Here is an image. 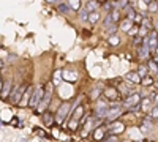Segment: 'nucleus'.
Here are the masks:
<instances>
[{
    "instance_id": "obj_1",
    "label": "nucleus",
    "mask_w": 158,
    "mask_h": 142,
    "mask_svg": "<svg viewBox=\"0 0 158 142\" xmlns=\"http://www.w3.org/2000/svg\"><path fill=\"white\" fill-rule=\"evenodd\" d=\"M108 112H109V106H108V103H104V101H98V103H97V106H95V115H97V119L108 117Z\"/></svg>"
},
{
    "instance_id": "obj_2",
    "label": "nucleus",
    "mask_w": 158,
    "mask_h": 142,
    "mask_svg": "<svg viewBox=\"0 0 158 142\" xmlns=\"http://www.w3.org/2000/svg\"><path fill=\"white\" fill-rule=\"evenodd\" d=\"M41 96H43V90L40 88V87H38V88H35L33 95L30 96V103H29V106H30V108H38V106H40V103L43 101V98H41Z\"/></svg>"
},
{
    "instance_id": "obj_3",
    "label": "nucleus",
    "mask_w": 158,
    "mask_h": 142,
    "mask_svg": "<svg viewBox=\"0 0 158 142\" xmlns=\"http://www.w3.org/2000/svg\"><path fill=\"white\" fill-rule=\"evenodd\" d=\"M51 95H52V85L49 84L48 87H46V95H44V98H43V101L40 103V106H38V112H43L48 106H49V101H51Z\"/></svg>"
},
{
    "instance_id": "obj_4",
    "label": "nucleus",
    "mask_w": 158,
    "mask_h": 142,
    "mask_svg": "<svg viewBox=\"0 0 158 142\" xmlns=\"http://www.w3.org/2000/svg\"><path fill=\"white\" fill-rule=\"evenodd\" d=\"M24 90H25V87H22V85H18V87H15V88H13V92H11V95H10V99H11V103H19V101L22 99Z\"/></svg>"
},
{
    "instance_id": "obj_5",
    "label": "nucleus",
    "mask_w": 158,
    "mask_h": 142,
    "mask_svg": "<svg viewBox=\"0 0 158 142\" xmlns=\"http://www.w3.org/2000/svg\"><path fill=\"white\" fill-rule=\"evenodd\" d=\"M139 103H141V96H139L138 93H135V95H131V96H128V98L125 99L123 106L133 111V106H135V108H136V106H139Z\"/></svg>"
},
{
    "instance_id": "obj_6",
    "label": "nucleus",
    "mask_w": 158,
    "mask_h": 142,
    "mask_svg": "<svg viewBox=\"0 0 158 142\" xmlns=\"http://www.w3.org/2000/svg\"><path fill=\"white\" fill-rule=\"evenodd\" d=\"M68 112H70V104H68V103H63V104L59 108V111H57V122L62 123L63 119L67 117V114H68Z\"/></svg>"
},
{
    "instance_id": "obj_7",
    "label": "nucleus",
    "mask_w": 158,
    "mask_h": 142,
    "mask_svg": "<svg viewBox=\"0 0 158 142\" xmlns=\"http://www.w3.org/2000/svg\"><path fill=\"white\" fill-rule=\"evenodd\" d=\"M120 114H122V109H120V106H117V104H115V106L109 108V112H108V117H106V119H108L109 122H114V120H115V119H117Z\"/></svg>"
},
{
    "instance_id": "obj_8",
    "label": "nucleus",
    "mask_w": 158,
    "mask_h": 142,
    "mask_svg": "<svg viewBox=\"0 0 158 142\" xmlns=\"http://www.w3.org/2000/svg\"><path fill=\"white\" fill-rule=\"evenodd\" d=\"M149 47H150V51H156V47H158V33L156 32H152L149 35Z\"/></svg>"
},
{
    "instance_id": "obj_9",
    "label": "nucleus",
    "mask_w": 158,
    "mask_h": 142,
    "mask_svg": "<svg viewBox=\"0 0 158 142\" xmlns=\"http://www.w3.org/2000/svg\"><path fill=\"white\" fill-rule=\"evenodd\" d=\"M11 82L10 81H6V84H2V98L5 99L6 96H10L11 93Z\"/></svg>"
},
{
    "instance_id": "obj_10",
    "label": "nucleus",
    "mask_w": 158,
    "mask_h": 142,
    "mask_svg": "<svg viewBox=\"0 0 158 142\" xmlns=\"http://www.w3.org/2000/svg\"><path fill=\"white\" fill-rule=\"evenodd\" d=\"M125 130V126L122 125V123H114L112 126H109V131L111 133H114V134H117V133H122Z\"/></svg>"
},
{
    "instance_id": "obj_11",
    "label": "nucleus",
    "mask_w": 158,
    "mask_h": 142,
    "mask_svg": "<svg viewBox=\"0 0 158 142\" xmlns=\"http://www.w3.org/2000/svg\"><path fill=\"white\" fill-rule=\"evenodd\" d=\"M131 25H133V22H131L130 19H125V21H122V24H120V29H122L123 32H130V30H131Z\"/></svg>"
},
{
    "instance_id": "obj_12",
    "label": "nucleus",
    "mask_w": 158,
    "mask_h": 142,
    "mask_svg": "<svg viewBox=\"0 0 158 142\" xmlns=\"http://www.w3.org/2000/svg\"><path fill=\"white\" fill-rule=\"evenodd\" d=\"M84 114V109H82V106H77V109L73 112V120L76 122V120H79L81 119V115Z\"/></svg>"
},
{
    "instance_id": "obj_13",
    "label": "nucleus",
    "mask_w": 158,
    "mask_h": 142,
    "mask_svg": "<svg viewBox=\"0 0 158 142\" xmlns=\"http://www.w3.org/2000/svg\"><path fill=\"white\" fill-rule=\"evenodd\" d=\"M100 21V13H90V16H89V22L90 24H97Z\"/></svg>"
},
{
    "instance_id": "obj_14",
    "label": "nucleus",
    "mask_w": 158,
    "mask_h": 142,
    "mask_svg": "<svg viewBox=\"0 0 158 142\" xmlns=\"http://www.w3.org/2000/svg\"><path fill=\"white\" fill-rule=\"evenodd\" d=\"M112 18L111 16H106V18H104V21H103V25H104V29H106V30H109L111 27H112Z\"/></svg>"
},
{
    "instance_id": "obj_15",
    "label": "nucleus",
    "mask_w": 158,
    "mask_h": 142,
    "mask_svg": "<svg viewBox=\"0 0 158 142\" xmlns=\"http://www.w3.org/2000/svg\"><path fill=\"white\" fill-rule=\"evenodd\" d=\"M100 93H101V85H97L94 90H92V93H90L92 99H97V98L100 96Z\"/></svg>"
},
{
    "instance_id": "obj_16",
    "label": "nucleus",
    "mask_w": 158,
    "mask_h": 142,
    "mask_svg": "<svg viewBox=\"0 0 158 142\" xmlns=\"http://www.w3.org/2000/svg\"><path fill=\"white\" fill-rule=\"evenodd\" d=\"M97 8H98V2H89L85 10H87L89 13H95V11H97Z\"/></svg>"
},
{
    "instance_id": "obj_17",
    "label": "nucleus",
    "mask_w": 158,
    "mask_h": 142,
    "mask_svg": "<svg viewBox=\"0 0 158 142\" xmlns=\"http://www.w3.org/2000/svg\"><path fill=\"white\" fill-rule=\"evenodd\" d=\"M57 10L62 13V14H68V13L71 11V8H70L68 5H63V3H60V5L57 6Z\"/></svg>"
},
{
    "instance_id": "obj_18",
    "label": "nucleus",
    "mask_w": 158,
    "mask_h": 142,
    "mask_svg": "<svg viewBox=\"0 0 158 142\" xmlns=\"http://www.w3.org/2000/svg\"><path fill=\"white\" fill-rule=\"evenodd\" d=\"M89 16H90V13L87 10H79V19L81 21H89Z\"/></svg>"
},
{
    "instance_id": "obj_19",
    "label": "nucleus",
    "mask_w": 158,
    "mask_h": 142,
    "mask_svg": "<svg viewBox=\"0 0 158 142\" xmlns=\"http://www.w3.org/2000/svg\"><path fill=\"white\" fill-rule=\"evenodd\" d=\"M127 79H128V81H133V82H139L141 77H139V74H136V73H130V74L127 76Z\"/></svg>"
},
{
    "instance_id": "obj_20",
    "label": "nucleus",
    "mask_w": 158,
    "mask_h": 142,
    "mask_svg": "<svg viewBox=\"0 0 158 142\" xmlns=\"http://www.w3.org/2000/svg\"><path fill=\"white\" fill-rule=\"evenodd\" d=\"M106 95H108L111 99H115V98H117V92H115L114 88H108V90H106Z\"/></svg>"
},
{
    "instance_id": "obj_21",
    "label": "nucleus",
    "mask_w": 158,
    "mask_h": 142,
    "mask_svg": "<svg viewBox=\"0 0 158 142\" xmlns=\"http://www.w3.org/2000/svg\"><path fill=\"white\" fill-rule=\"evenodd\" d=\"M118 16H120V10H114V11H111V18H112L114 22L118 21Z\"/></svg>"
},
{
    "instance_id": "obj_22",
    "label": "nucleus",
    "mask_w": 158,
    "mask_h": 142,
    "mask_svg": "<svg viewBox=\"0 0 158 142\" xmlns=\"http://www.w3.org/2000/svg\"><path fill=\"white\" fill-rule=\"evenodd\" d=\"M138 74H139V77H144V76L147 74V67H146V65H141V67H139V73H138Z\"/></svg>"
},
{
    "instance_id": "obj_23",
    "label": "nucleus",
    "mask_w": 158,
    "mask_h": 142,
    "mask_svg": "<svg viewBox=\"0 0 158 142\" xmlns=\"http://www.w3.org/2000/svg\"><path fill=\"white\" fill-rule=\"evenodd\" d=\"M158 10V3L156 2H150L149 3V13H155Z\"/></svg>"
},
{
    "instance_id": "obj_24",
    "label": "nucleus",
    "mask_w": 158,
    "mask_h": 142,
    "mask_svg": "<svg viewBox=\"0 0 158 142\" xmlns=\"http://www.w3.org/2000/svg\"><path fill=\"white\" fill-rule=\"evenodd\" d=\"M144 130H152V123H150V117L147 119V120H144Z\"/></svg>"
},
{
    "instance_id": "obj_25",
    "label": "nucleus",
    "mask_w": 158,
    "mask_h": 142,
    "mask_svg": "<svg viewBox=\"0 0 158 142\" xmlns=\"http://www.w3.org/2000/svg\"><path fill=\"white\" fill-rule=\"evenodd\" d=\"M109 43H111L112 46H117V44H118V38H117L115 35H112V36L109 38Z\"/></svg>"
},
{
    "instance_id": "obj_26",
    "label": "nucleus",
    "mask_w": 158,
    "mask_h": 142,
    "mask_svg": "<svg viewBox=\"0 0 158 142\" xmlns=\"http://www.w3.org/2000/svg\"><path fill=\"white\" fill-rule=\"evenodd\" d=\"M60 81H62V77H60V73L57 71V73L54 74V84H60Z\"/></svg>"
},
{
    "instance_id": "obj_27",
    "label": "nucleus",
    "mask_w": 158,
    "mask_h": 142,
    "mask_svg": "<svg viewBox=\"0 0 158 142\" xmlns=\"http://www.w3.org/2000/svg\"><path fill=\"white\" fill-rule=\"evenodd\" d=\"M149 67H150V70H152V71H155V73L158 71V67L155 65V62H149Z\"/></svg>"
},
{
    "instance_id": "obj_28",
    "label": "nucleus",
    "mask_w": 158,
    "mask_h": 142,
    "mask_svg": "<svg viewBox=\"0 0 158 142\" xmlns=\"http://www.w3.org/2000/svg\"><path fill=\"white\" fill-rule=\"evenodd\" d=\"M51 122H52V119H51V115L44 114V123H46V125H51Z\"/></svg>"
},
{
    "instance_id": "obj_29",
    "label": "nucleus",
    "mask_w": 158,
    "mask_h": 142,
    "mask_svg": "<svg viewBox=\"0 0 158 142\" xmlns=\"http://www.w3.org/2000/svg\"><path fill=\"white\" fill-rule=\"evenodd\" d=\"M152 117H153V119H158V106L152 109Z\"/></svg>"
},
{
    "instance_id": "obj_30",
    "label": "nucleus",
    "mask_w": 158,
    "mask_h": 142,
    "mask_svg": "<svg viewBox=\"0 0 158 142\" xmlns=\"http://www.w3.org/2000/svg\"><path fill=\"white\" fill-rule=\"evenodd\" d=\"M68 6L73 8V10H77V8H79V3H77V2H73V3H68Z\"/></svg>"
},
{
    "instance_id": "obj_31",
    "label": "nucleus",
    "mask_w": 158,
    "mask_h": 142,
    "mask_svg": "<svg viewBox=\"0 0 158 142\" xmlns=\"http://www.w3.org/2000/svg\"><path fill=\"white\" fill-rule=\"evenodd\" d=\"M142 24H144V27H150V21H149V19H144Z\"/></svg>"
},
{
    "instance_id": "obj_32",
    "label": "nucleus",
    "mask_w": 158,
    "mask_h": 142,
    "mask_svg": "<svg viewBox=\"0 0 158 142\" xmlns=\"http://www.w3.org/2000/svg\"><path fill=\"white\" fill-rule=\"evenodd\" d=\"M128 5V2H125V0H123V2H120V3H118V8H125Z\"/></svg>"
},
{
    "instance_id": "obj_33",
    "label": "nucleus",
    "mask_w": 158,
    "mask_h": 142,
    "mask_svg": "<svg viewBox=\"0 0 158 142\" xmlns=\"http://www.w3.org/2000/svg\"><path fill=\"white\" fill-rule=\"evenodd\" d=\"M95 136H97V137L100 139V137L103 136V131H101V130H97V133H95Z\"/></svg>"
},
{
    "instance_id": "obj_34",
    "label": "nucleus",
    "mask_w": 158,
    "mask_h": 142,
    "mask_svg": "<svg viewBox=\"0 0 158 142\" xmlns=\"http://www.w3.org/2000/svg\"><path fill=\"white\" fill-rule=\"evenodd\" d=\"M115 30H117V27H115V25H112V27H111V29H109V30H108V32H109V33H111V35H112V33H114V32H115Z\"/></svg>"
},
{
    "instance_id": "obj_35",
    "label": "nucleus",
    "mask_w": 158,
    "mask_h": 142,
    "mask_svg": "<svg viewBox=\"0 0 158 142\" xmlns=\"http://www.w3.org/2000/svg\"><path fill=\"white\" fill-rule=\"evenodd\" d=\"M141 43V36H136V40H135V44H139Z\"/></svg>"
},
{
    "instance_id": "obj_36",
    "label": "nucleus",
    "mask_w": 158,
    "mask_h": 142,
    "mask_svg": "<svg viewBox=\"0 0 158 142\" xmlns=\"http://www.w3.org/2000/svg\"><path fill=\"white\" fill-rule=\"evenodd\" d=\"M142 82H144V84H147V85H149V84H152V79H144Z\"/></svg>"
},
{
    "instance_id": "obj_37",
    "label": "nucleus",
    "mask_w": 158,
    "mask_h": 142,
    "mask_svg": "<svg viewBox=\"0 0 158 142\" xmlns=\"http://www.w3.org/2000/svg\"><path fill=\"white\" fill-rule=\"evenodd\" d=\"M106 142H117V139H115V137H109Z\"/></svg>"
},
{
    "instance_id": "obj_38",
    "label": "nucleus",
    "mask_w": 158,
    "mask_h": 142,
    "mask_svg": "<svg viewBox=\"0 0 158 142\" xmlns=\"http://www.w3.org/2000/svg\"><path fill=\"white\" fill-rule=\"evenodd\" d=\"M141 19H142V18H141L139 14H136V19H135V21H136V22H141Z\"/></svg>"
},
{
    "instance_id": "obj_39",
    "label": "nucleus",
    "mask_w": 158,
    "mask_h": 142,
    "mask_svg": "<svg viewBox=\"0 0 158 142\" xmlns=\"http://www.w3.org/2000/svg\"><path fill=\"white\" fill-rule=\"evenodd\" d=\"M104 8H106V10H111V3H104Z\"/></svg>"
},
{
    "instance_id": "obj_40",
    "label": "nucleus",
    "mask_w": 158,
    "mask_h": 142,
    "mask_svg": "<svg viewBox=\"0 0 158 142\" xmlns=\"http://www.w3.org/2000/svg\"><path fill=\"white\" fill-rule=\"evenodd\" d=\"M155 103H156V104H158V95L155 96Z\"/></svg>"
},
{
    "instance_id": "obj_41",
    "label": "nucleus",
    "mask_w": 158,
    "mask_h": 142,
    "mask_svg": "<svg viewBox=\"0 0 158 142\" xmlns=\"http://www.w3.org/2000/svg\"><path fill=\"white\" fill-rule=\"evenodd\" d=\"M155 62H156V63H158V55H156V59H155Z\"/></svg>"
}]
</instances>
